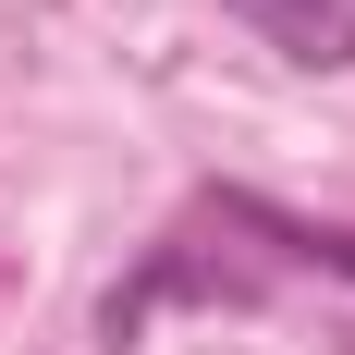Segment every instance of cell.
<instances>
[{"label":"cell","instance_id":"obj_1","mask_svg":"<svg viewBox=\"0 0 355 355\" xmlns=\"http://www.w3.org/2000/svg\"><path fill=\"white\" fill-rule=\"evenodd\" d=\"M257 270H220L209 245H184V233H159V245L135 257V270H123V282L98 294V343L123 355V343H147V319H159V306H257Z\"/></svg>","mask_w":355,"mask_h":355},{"label":"cell","instance_id":"obj_2","mask_svg":"<svg viewBox=\"0 0 355 355\" xmlns=\"http://www.w3.org/2000/svg\"><path fill=\"white\" fill-rule=\"evenodd\" d=\"M220 25H245L294 73H355V0H220Z\"/></svg>","mask_w":355,"mask_h":355},{"label":"cell","instance_id":"obj_3","mask_svg":"<svg viewBox=\"0 0 355 355\" xmlns=\"http://www.w3.org/2000/svg\"><path fill=\"white\" fill-rule=\"evenodd\" d=\"M209 209H220V233H257V245H282L294 270H331V282H355V233H343V220H306V209H270L257 184H220Z\"/></svg>","mask_w":355,"mask_h":355}]
</instances>
